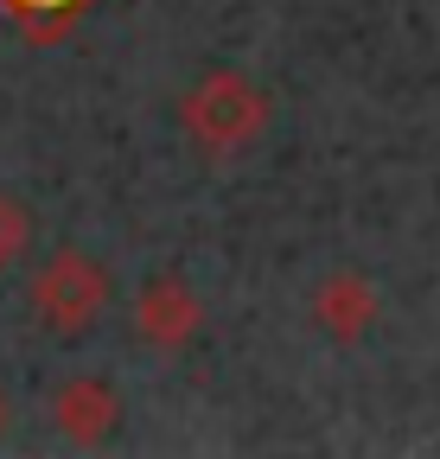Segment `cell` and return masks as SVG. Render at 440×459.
Wrapping results in <instances>:
<instances>
[{
	"label": "cell",
	"instance_id": "52a82bcc",
	"mask_svg": "<svg viewBox=\"0 0 440 459\" xmlns=\"http://www.w3.org/2000/svg\"><path fill=\"white\" fill-rule=\"evenodd\" d=\"M39 7H51V0H39Z\"/></svg>",
	"mask_w": 440,
	"mask_h": 459
},
{
	"label": "cell",
	"instance_id": "5b68a950",
	"mask_svg": "<svg viewBox=\"0 0 440 459\" xmlns=\"http://www.w3.org/2000/svg\"><path fill=\"white\" fill-rule=\"evenodd\" d=\"M319 313H325V325H339V332L370 325V287H358V281H332V287L319 294Z\"/></svg>",
	"mask_w": 440,
	"mask_h": 459
},
{
	"label": "cell",
	"instance_id": "7a4b0ae2",
	"mask_svg": "<svg viewBox=\"0 0 440 459\" xmlns=\"http://www.w3.org/2000/svg\"><path fill=\"white\" fill-rule=\"evenodd\" d=\"M192 128L204 147H243L255 128H262V96L237 77H211L198 96H192Z\"/></svg>",
	"mask_w": 440,
	"mask_h": 459
},
{
	"label": "cell",
	"instance_id": "6da1fadb",
	"mask_svg": "<svg viewBox=\"0 0 440 459\" xmlns=\"http://www.w3.org/2000/svg\"><path fill=\"white\" fill-rule=\"evenodd\" d=\"M108 300V281L90 255H51L32 281V307L51 332H83Z\"/></svg>",
	"mask_w": 440,
	"mask_h": 459
},
{
	"label": "cell",
	"instance_id": "277c9868",
	"mask_svg": "<svg viewBox=\"0 0 440 459\" xmlns=\"http://www.w3.org/2000/svg\"><path fill=\"white\" fill-rule=\"evenodd\" d=\"M58 415H65V428L71 434H102L108 421H116V395H108L102 383H71L65 395H58Z\"/></svg>",
	"mask_w": 440,
	"mask_h": 459
},
{
	"label": "cell",
	"instance_id": "8992f818",
	"mask_svg": "<svg viewBox=\"0 0 440 459\" xmlns=\"http://www.w3.org/2000/svg\"><path fill=\"white\" fill-rule=\"evenodd\" d=\"M26 237H32L26 204H20V198H0V268H7V262L26 249Z\"/></svg>",
	"mask_w": 440,
	"mask_h": 459
},
{
	"label": "cell",
	"instance_id": "3957f363",
	"mask_svg": "<svg viewBox=\"0 0 440 459\" xmlns=\"http://www.w3.org/2000/svg\"><path fill=\"white\" fill-rule=\"evenodd\" d=\"M192 325H198V307L179 294V281H153L147 294H141V332H147V338L179 344Z\"/></svg>",
	"mask_w": 440,
	"mask_h": 459
}]
</instances>
